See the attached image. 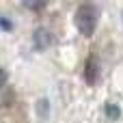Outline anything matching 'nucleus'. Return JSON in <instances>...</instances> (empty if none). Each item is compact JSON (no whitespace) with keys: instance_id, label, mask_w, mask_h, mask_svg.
<instances>
[{"instance_id":"nucleus-1","label":"nucleus","mask_w":123,"mask_h":123,"mask_svg":"<svg viewBox=\"0 0 123 123\" xmlns=\"http://www.w3.org/2000/svg\"><path fill=\"white\" fill-rule=\"evenodd\" d=\"M99 22V9L91 2H82L74 13V24L82 37H93Z\"/></svg>"},{"instance_id":"nucleus-2","label":"nucleus","mask_w":123,"mask_h":123,"mask_svg":"<svg viewBox=\"0 0 123 123\" xmlns=\"http://www.w3.org/2000/svg\"><path fill=\"white\" fill-rule=\"evenodd\" d=\"M84 80L86 84H95L99 80V61L97 56H89L84 63Z\"/></svg>"},{"instance_id":"nucleus-3","label":"nucleus","mask_w":123,"mask_h":123,"mask_svg":"<svg viewBox=\"0 0 123 123\" xmlns=\"http://www.w3.org/2000/svg\"><path fill=\"white\" fill-rule=\"evenodd\" d=\"M32 45H35V50H48L50 45H52V35H50V30H45V28H37L35 30V35H32Z\"/></svg>"},{"instance_id":"nucleus-4","label":"nucleus","mask_w":123,"mask_h":123,"mask_svg":"<svg viewBox=\"0 0 123 123\" xmlns=\"http://www.w3.org/2000/svg\"><path fill=\"white\" fill-rule=\"evenodd\" d=\"M104 110H106V117H108V119H119V117H121V108H119L117 104H112V102H108Z\"/></svg>"},{"instance_id":"nucleus-5","label":"nucleus","mask_w":123,"mask_h":123,"mask_svg":"<svg viewBox=\"0 0 123 123\" xmlns=\"http://www.w3.org/2000/svg\"><path fill=\"white\" fill-rule=\"evenodd\" d=\"M24 6H26V9H35V11H41V9L45 6V2H24Z\"/></svg>"},{"instance_id":"nucleus-6","label":"nucleus","mask_w":123,"mask_h":123,"mask_svg":"<svg viewBox=\"0 0 123 123\" xmlns=\"http://www.w3.org/2000/svg\"><path fill=\"white\" fill-rule=\"evenodd\" d=\"M0 28H2V30H11V28H13V22H11V19L0 17Z\"/></svg>"},{"instance_id":"nucleus-7","label":"nucleus","mask_w":123,"mask_h":123,"mask_svg":"<svg viewBox=\"0 0 123 123\" xmlns=\"http://www.w3.org/2000/svg\"><path fill=\"white\" fill-rule=\"evenodd\" d=\"M6 80H9V76H6V71H4V69L0 67V89H2V86L6 84Z\"/></svg>"}]
</instances>
